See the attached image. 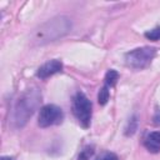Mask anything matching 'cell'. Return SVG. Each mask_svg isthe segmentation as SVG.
Listing matches in <instances>:
<instances>
[{
	"mask_svg": "<svg viewBox=\"0 0 160 160\" xmlns=\"http://www.w3.org/2000/svg\"><path fill=\"white\" fill-rule=\"evenodd\" d=\"M71 20L68 16H56L40 25L31 35V41L36 45H42L62 38L71 30Z\"/></svg>",
	"mask_w": 160,
	"mask_h": 160,
	"instance_id": "6da1fadb",
	"label": "cell"
},
{
	"mask_svg": "<svg viewBox=\"0 0 160 160\" xmlns=\"http://www.w3.org/2000/svg\"><path fill=\"white\" fill-rule=\"evenodd\" d=\"M40 101H41V94L36 88L28 89L26 91H24L15 102L12 110V118H11L12 124L16 128H22L28 122V120L32 116L35 110L39 108Z\"/></svg>",
	"mask_w": 160,
	"mask_h": 160,
	"instance_id": "7a4b0ae2",
	"label": "cell"
},
{
	"mask_svg": "<svg viewBox=\"0 0 160 160\" xmlns=\"http://www.w3.org/2000/svg\"><path fill=\"white\" fill-rule=\"evenodd\" d=\"M71 109H72V114L78 119V121L84 128H88L90 125V120H91L92 105H91V101L86 98V95L84 92H76V95L72 99Z\"/></svg>",
	"mask_w": 160,
	"mask_h": 160,
	"instance_id": "3957f363",
	"label": "cell"
},
{
	"mask_svg": "<svg viewBox=\"0 0 160 160\" xmlns=\"http://www.w3.org/2000/svg\"><path fill=\"white\" fill-rule=\"evenodd\" d=\"M155 54L156 50L154 48L150 46L138 48L125 54V61L132 69H144L151 62Z\"/></svg>",
	"mask_w": 160,
	"mask_h": 160,
	"instance_id": "277c9868",
	"label": "cell"
},
{
	"mask_svg": "<svg viewBox=\"0 0 160 160\" xmlns=\"http://www.w3.org/2000/svg\"><path fill=\"white\" fill-rule=\"evenodd\" d=\"M62 119H64L62 110L56 105L49 104L40 109L38 124L40 128H49V126L60 124L62 121Z\"/></svg>",
	"mask_w": 160,
	"mask_h": 160,
	"instance_id": "5b68a950",
	"label": "cell"
},
{
	"mask_svg": "<svg viewBox=\"0 0 160 160\" xmlns=\"http://www.w3.org/2000/svg\"><path fill=\"white\" fill-rule=\"evenodd\" d=\"M62 70V62L60 60H50V61H46L45 64H42L38 71H36V76L40 78V79H46L56 72H60Z\"/></svg>",
	"mask_w": 160,
	"mask_h": 160,
	"instance_id": "8992f818",
	"label": "cell"
},
{
	"mask_svg": "<svg viewBox=\"0 0 160 160\" xmlns=\"http://www.w3.org/2000/svg\"><path fill=\"white\" fill-rule=\"evenodd\" d=\"M144 145L150 152H159L160 151V132L159 131L150 132L145 138Z\"/></svg>",
	"mask_w": 160,
	"mask_h": 160,
	"instance_id": "52a82bcc",
	"label": "cell"
},
{
	"mask_svg": "<svg viewBox=\"0 0 160 160\" xmlns=\"http://www.w3.org/2000/svg\"><path fill=\"white\" fill-rule=\"evenodd\" d=\"M118 79H119L118 71L114 70V69H110V70L106 72V75H105V85L109 86V88H111V86H114V85L116 84Z\"/></svg>",
	"mask_w": 160,
	"mask_h": 160,
	"instance_id": "ba28073f",
	"label": "cell"
},
{
	"mask_svg": "<svg viewBox=\"0 0 160 160\" xmlns=\"http://www.w3.org/2000/svg\"><path fill=\"white\" fill-rule=\"evenodd\" d=\"M109 96H110V91H109V86L104 85L100 90H99V94H98V101L100 105H105L109 100Z\"/></svg>",
	"mask_w": 160,
	"mask_h": 160,
	"instance_id": "9c48e42d",
	"label": "cell"
},
{
	"mask_svg": "<svg viewBox=\"0 0 160 160\" xmlns=\"http://www.w3.org/2000/svg\"><path fill=\"white\" fill-rule=\"evenodd\" d=\"M92 155H94V148H92V146H85V148L80 151L78 160H89Z\"/></svg>",
	"mask_w": 160,
	"mask_h": 160,
	"instance_id": "30bf717a",
	"label": "cell"
},
{
	"mask_svg": "<svg viewBox=\"0 0 160 160\" xmlns=\"http://www.w3.org/2000/svg\"><path fill=\"white\" fill-rule=\"evenodd\" d=\"M145 38L149 39V40H152V41L160 40V26H156L155 29H152L150 31H146L145 32Z\"/></svg>",
	"mask_w": 160,
	"mask_h": 160,
	"instance_id": "8fae6325",
	"label": "cell"
},
{
	"mask_svg": "<svg viewBox=\"0 0 160 160\" xmlns=\"http://www.w3.org/2000/svg\"><path fill=\"white\" fill-rule=\"evenodd\" d=\"M96 160H118V156L114 152H102Z\"/></svg>",
	"mask_w": 160,
	"mask_h": 160,
	"instance_id": "7c38bea8",
	"label": "cell"
},
{
	"mask_svg": "<svg viewBox=\"0 0 160 160\" xmlns=\"http://www.w3.org/2000/svg\"><path fill=\"white\" fill-rule=\"evenodd\" d=\"M154 122H155L156 125H160V111H158L156 115L154 116Z\"/></svg>",
	"mask_w": 160,
	"mask_h": 160,
	"instance_id": "4fadbf2b",
	"label": "cell"
},
{
	"mask_svg": "<svg viewBox=\"0 0 160 160\" xmlns=\"http://www.w3.org/2000/svg\"><path fill=\"white\" fill-rule=\"evenodd\" d=\"M1 160H12L11 158H9V156H2L1 158Z\"/></svg>",
	"mask_w": 160,
	"mask_h": 160,
	"instance_id": "5bb4252c",
	"label": "cell"
}]
</instances>
